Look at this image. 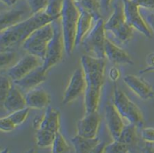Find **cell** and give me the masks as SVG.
<instances>
[{"mask_svg":"<svg viewBox=\"0 0 154 153\" xmlns=\"http://www.w3.org/2000/svg\"><path fill=\"white\" fill-rule=\"evenodd\" d=\"M122 2L127 24L146 37L152 38V32L141 16L140 13V7L131 0H122Z\"/></svg>","mask_w":154,"mask_h":153,"instance_id":"cell-9","label":"cell"},{"mask_svg":"<svg viewBox=\"0 0 154 153\" xmlns=\"http://www.w3.org/2000/svg\"><path fill=\"white\" fill-rule=\"evenodd\" d=\"M81 3L85 9L90 12L94 16L96 20L100 19V16L99 11L101 7H100V3L97 0H82Z\"/></svg>","mask_w":154,"mask_h":153,"instance_id":"cell-29","label":"cell"},{"mask_svg":"<svg viewBox=\"0 0 154 153\" xmlns=\"http://www.w3.org/2000/svg\"><path fill=\"white\" fill-rule=\"evenodd\" d=\"M36 144L40 148H47L52 146L56 133L46 130H36Z\"/></svg>","mask_w":154,"mask_h":153,"instance_id":"cell-24","label":"cell"},{"mask_svg":"<svg viewBox=\"0 0 154 153\" xmlns=\"http://www.w3.org/2000/svg\"><path fill=\"white\" fill-rule=\"evenodd\" d=\"M105 54L110 61L115 64H134V61L128 53L113 44L109 39H106L105 41Z\"/></svg>","mask_w":154,"mask_h":153,"instance_id":"cell-18","label":"cell"},{"mask_svg":"<svg viewBox=\"0 0 154 153\" xmlns=\"http://www.w3.org/2000/svg\"><path fill=\"white\" fill-rule=\"evenodd\" d=\"M63 5H64V0H49L44 11L48 16L51 17L53 19H60L62 12Z\"/></svg>","mask_w":154,"mask_h":153,"instance_id":"cell-25","label":"cell"},{"mask_svg":"<svg viewBox=\"0 0 154 153\" xmlns=\"http://www.w3.org/2000/svg\"><path fill=\"white\" fill-rule=\"evenodd\" d=\"M58 19H55L51 22L54 29V35L48 44L47 53L42 64V67L45 71H48L53 66L56 65L61 61L63 52L64 50H65L61 22H58Z\"/></svg>","mask_w":154,"mask_h":153,"instance_id":"cell-7","label":"cell"},{"mask_svg":"<svg viewBox=\"0 0 154 153\" xmlns=\"http://www.w3.org/2000/svg\"><path fill=\"white\" fill-rule=\"evenodd\" d=\"M49 0H27L28 5L32 15L44 11Z\"/></svg>","mask_w":154,"mask_h":153,"instance_id":"cell-32","label":"cell"},{"mask_svg":"<svg viewBox=\"0 0 154 153\" xmlns=\"http://www.w3.org/2000/svg\"><path fill=\"white\" fill-rule=\"evenodd\" d=\"M141 138L149 144L154 143V128L146 127L143 129L141 131Z\"/></svg>","mask_w":154,"mask_h":153,"instance_id":"cell-34","label":"cell"},{"mask_svg":"<svg viewBox=\"0 0 154 153\" xmlns=\"http://www.w3.org/2000/svg\"><path fill=\"white\" fill-rule=\"evenodd\" d=\"M94 20H96L94 16L90 12H88V10L83 8V10L80 12L78 27H77L75 46L79 45L82 43L84 38L87 35V34L90 32L92 22Z\"/></svg>","mask_w":154,"mask_h":153,"instance_id":"cell-20","label":"cell"},{"mask_svg":"<svg viewBox=\"0 0 154 153\" xmlns=\"http://www.w3.org/2000/svg\"><path fill=\"white\" fill-rule=\"evenodd\" d=\"M100 123L97 111L86 113L77 126V134L85 138H95Z\"/></svg>","mask_w":154,"mask_h":153,"instance_id":"cell-13","label":"cell"},{"mask_svg":"<svg viewBox=\"0 0 154 153\" xmlns=\"http://www.w3.org/2000/svg\"><path fill=\"white\" fill-rule=\"evenodd\" d=\"M29 107H26L24 109H19L17 111L13 112L8 116V117L13 122L14 124L16 126L22 125L24 122L26 121L29 113Z\"/></svg>","mask_w":154,"mask_h":153,"instance_id":"cell-30","label":"cell"},{"mask_svg":"<svg viewBox=\"0 0 154 153\" xmlns=\"http://www.w3.org/2000/svg\"><path fill=\"white\" fill-rule=\"evenodd\" d=\"M16 54L13 50H2L0 54V66L1 69L6 68L15 61Z\"/></svg>","mask_w":154,"mask_h":153,"instance_id":"cell-31","label":"cell"},{"mask_svg":"<svg viewBox=\"0 0 154 153\" xmlns=\"http://www.w3.org/2000/svg\"><path fill=\"white\" fill-rule=\"evenodd\" d=\"M16 128V126L8 116L1 118L0 120V130L3 132H11Z\"/></svg>","mask_w":154,"mask_h":153,"instance_id":"cell-33","label":"cell"},{"mask_svg":"<svg viewBox=\"0 0 154 153\" xmlns=\"http://www.w3.org/2000/svg\"><path fill=\"white\" fill-rule=\"evenodd\" d=\"M52 152L54 153H65L69 152L70 146L63 137L62 134L59 131L57 132L52 144Z\"/></svg>","mask_w":154,"mask_h":153,"instance_id":"cell-27","label":"cell"},{"mask_svg":"<svg viewBox=\"0 0 154 153\" xmlns=\"http://www.w3.org/2000/svg\"><path fill=\"white\" fill-rule=\"evenodd\" d=\"M91 30L87 34L81 44L85 52L92 57L106 58L105 54V28L104 21L102 18L96 20Z\"/></svg>","mask_w":154,"mask_h":153,"instance_id":"cell-5","label":"cell"},{"mask_svg":"<svg viewBox=\"0 0 154 153\" xmlns=\"http://www.w3.org/2000/svg\"><path fill=\"white\" fill-rule=\"evenodd\" d=\"M105 119L109 133L113 140H117L124 127L123 117L114 104H108L105 108Z\"/></svg>","mask_w":154,"mask_h":153,"instance_id":"cell-15","label":"cell"},{"mask_svg":"<svg viewBox=\"0 0 154 153\" xmlns=\"http://www.w3.org/2000/svg\"><path fill=\"white\" fill-rule=\"evenodd\" d=\"M85 88H86V81H85V73L82 67H79L74 71L70 78L63 96V104H68L77 99L83 93H85Z\"/></svg>","mask_w":154,"mask_h":153,"instance_id":"cell-10","label":"cell"},{"mask_svg":"<svg viewBox=\"0 0 154 153\" xmlns=\"http://www.w3.org/2000/svg\"><path fill=\"white\" fill-rule=\"evenodd\" d=\"M60 113L54 107L48 106L43 115L37 116L33 120V128L57 133L59 131Z\"/></svg>","mask_w":154,"mask_h":153,"instance_id":"cell-12","label":"cell"},{"mask_svg":"<svg viewBox=\"0 0 154 153\" xmlns=\"http://www.w3.org/2000/svg\"><path fill=\"white\" fill-rule=\"evenodd\" d=\"M53 35L52 23L46 24L31 34L22 46L29 54L40 57L44 61L47 53L48 44L52 38Z\"/></svg>","mask_w":154,"mask_h":153,"instance_id":"cell-4","label":"cell"},{"mask_svg":"<svg viewBox=\"0 0 154 153\" xmlns=\"http://www.w3.org/2000/svg\"><path fill=\"white\" fill-rule=\"evenodd\" d=\"M46 73L47 71H45L42 65L38 66L21 79L14 81L13 83L16 86L22 89L30 90L45 81Z\"/></svg>","mask_w":154,"mask_h":153,"instance_id":"cell-16","label":"cell"},{"mask_svg":"<svg viewBox=\"0 0 154 153\" xmlns=\"http://www.w3.org/2000/svg\"><path fill=\"white\" fill-rule=\"evenodd\" d=\"M152 71H154V68H151V69H142L140 70V74H146V73H149L152 72Z\"/></svg>","mask_w":154,"mask_h":153,"instance_id":"cell-41","label":"cell"},{"mask_svg":"<svg viewBox=\"0 0 154 153\" xmlns=\"http://www.w3.org/2000/svg\"><path fill=\"white\" fill-rule=\"evenodd\" d=\"M146 64L148 67H145V69H151V68H154V52L150 53L146 57Z\"/></svg>","mask_w":154,"mask_h":153,"instance_id":"cell-37","label":"cell"},{"mask_svg":"<svg viewBox=\"0 0 154 153\" xmlns=\"http://www.w3.org/2000/svg\"><path fill=\"white\" fill-rule=\"evenodd\" d=\"M2 2H3L5 5H6L7 6H12V5H15L16 2H17V0H1Z\"/></svg>","mask_w":154,"mask_h":153,"instance_id":"cell-40","label":"cell"},{"mask_svg":"<svg viewBox=\"0 0 154 153\" xmlns=\"http://www.w3.org/2000/svg\"><path fill=\"white\" fill-rule=\"evenodd\" d=\"M131 148L125 143L113 140V142L106 144L103 152L104 153H127L131 152Z\"/></svg>","mask_w":154,"mask_h":153,"instance_id":"cell-26","label":"cell"},{"mask_svg":"<svg viewBox=\"0 0 154 153\" xmlns=\"http://www.w3.org/2000/svg\"><path fill=\"white\" fill-rule=\"evenodd\" d=\"M81 64L85 73L86 88L85 108L86 113L96 112L100 103V90L104 81L105 58H97L88 54L81 57Z\"/></svg>","mask_w":154,"mask_h":153,"instance_id":"cell-1","label":"cell"},{"mask_svg":"<svg viewBox=\"0 0 154 153\" xmlns=\"http://www.w3.org/2000/svg\"><path fill=\"white\" fill-rule=\"evenodd\" d=\"M146 23L149 29H151L152 32L154 33V14H149L146 16Z\"/></svg>","mask_w":154,"mask_h":153,"instance_id":"cell-38","label":"cell"},{"mask_svg":"<svg viewBox=\"0 0 154 153\" xmlns=\"http://www.w3.org/2000/svg\"><path fill=\"white\" fill-rule=\"evenodd\" d=\"M26 105L32 109H42L49 106L51 98L49 94L43 89H32L25 96Z\"/></svg>","mask_w":154,"mask_h":153,"instance_id":"cell-17","label":"cell"},{"mask_svg":"<svg viewBox=\"0 0 154 153\" xmlns=\"http://www.w3.org/2000/svg\"><path fill=\"white\" fill-rule=\"evenodd\" d=\"M113 103L123 119L136 125L138 128H142L144 126L143 117L140 109L121 90L119 89L117 84L114 86Z\"/></svg>","mask_w":154,"mask_h":153,"instance_id":"cell-6","label":"cell"},{"mask_svg":"<svg viewBox=\"0 0 154 153\" xmlns=\"http://www.w3.org/2000/svg\"><path fill=\"white\" fill-rule=\"evenodd\" d=\"M24 12L22 10H11L1 15V32L12 27L21 22Z\"/></svg>","mask_w":154,"mask_h":153,"instance_id":"cell-23","label":"cell"},{"mask_svg":"<svg viewBox=\"0 0 154 153\" xmlns=\"http://www.w3.org/2000/svg\"><path fill=\"white\" fill-rule=\"evenodd\" d=\"M12 80L9 78V76L4 75L1 76L0 78V99H1V103L4 102L6 96L9 94V91L12 87Z\"/></svg>","mask_w":154,"mask_h":153,"instance_id":"cell-28","label":"cell"},{"mask_svg":"<svg viewBox=\"0 0 154 153\" xmlns=\"http://www.w3.org/2000/svg\"><path fill=\"white\" fill-rule=\"evenodd\" d=\"M80 12L73 0H64L61 15V27L64 41V48L67 54L71 55L75 49L77 27Z\"/></svg>","mask_w":154,"mask_h":153,"instance_id":"cell-3","label":"cell"},{"mask_svg":"<svg viewBox=\"0 0 154 153\" xmlns=\"http://www.w3.org/2000/svg\"><path fill=\"white\" fill-rule=\"evenodd\" d=\"M43 60L33 54H28L20 59L15 65L9 67L6 74L12 81L21 79L38 66L42 65Z\"/></svg>","mask_w":154,"mask_h":153,"instance_id":"cell-11","label":"cell"},{"mask_svg":"<svg viewBox=\"0 0 154 153\" xmlns=\"http://www.w3.org/2000/svg\"><path fill=\"white\" fill-rule=\"evenodd\" d=\"M109 78L113 82H117V80L120 78V73L119 70L116 67H112L109 71Z\"/></svg>","mask_w":154,"mask_h":153,"instance_id":"cell-36","label":"cell"},{"mask_svg":"<svg viewBox=\"0 0 154 153\" xmlns=\"http://www.w3.org/2000/svg\"><path fill=\"white\" fill-rule=\"evenodd\" d=\"M111 1L112 0H100L101 8H103V10L107 11L108 9L109 6H110V4L111 2Z\"/></svg>","mask_w":154,"mask_h":153,"instance_id":"cell-39","label":"cell"},{"mask_svg":"<svg viewBox=\"0 0 154 153\" xmlns=\"http://www.w3.org/2000/svg\"><path fill=\"white\" fill-rule=\"evenodd\" d=\"M137 127L136 125L130 123L129 125H125L123 128L120 136L117 139V141L120 142L125 143L131 148V150L136 148L139 143V138L137 135Z\"/></svg>","mask_w":154,"mask_h":153,"instance_id":"cell-22","label":"cell"},{"mask_svg":"<svg viewBox=\"0 0 154 153\" xmlns=\"http://www.w3.org/2000/svg\"><path fill=\"white\" fill-rule=\"evenodd\" d=\"M55 19L48 16L45 11L33 14L29 19L1 32V48L6 50L15 46L22 45L23 42L36 29L51 23Z\"/></svg>","mask_w":154,"mask_h":153,"instance_id":"cell-2","label":"cell"},{"mask_svg":"<svg viewBox=\"0 0 154 153\" xmlns=\"http://www.w3.org/2000/svg\"><path fill=\"white\" fill-rule=\"evenodd\" d=\"M104 28L124 43L130 41L133 38V28L126 21L123 5L116 4L113 14L105 22Z\"/></svg>","mask_w":154,"mask_h":153,"instance_id":"cell-8","label":"cell"},{"mask_svg":"<svg viewBox=\"0 0 154 153\" xmlns=\"http://www.w3.org/2000/svg\"><path fill=\"white\" fill-rule=\"evenodd\" d=\"M131 1L139 7H143L148 9H154V0H131Z\"/></svg>","mask_w":154,"mask_h":153,"instance_id":"cell-35","label":"cell"},{"mask_svg":"<svg viewBox=\"0 0 154 153\" xmlns=\"http://www.w3.org/2000/svg\"><path fill=\"white\" fill-rule=\"evenodd\" d=\"M2 104L6 109V111L9 113L27 107L26 97L22 94V93L19 91L17 86L14 84V83L9 94Z\"/></svg>","mask_w":154,"mask_h":153,"instance_id":"cell-19","label":"cell"},{"mask_svg":"<svg viewBox=\"0 0 154 153\" xmlns=\"http://www.w3.org/2000/svg\"><path fill=\"white\" fill-rule=\"evenodd\" d=\"M125 84L136 95L143 100L154 97V91L152 87L142 78L133 74H127L124 78Z\"/></svg>","mask_w":154,"mask_h":153,"instance_id":"cell-14","label":"cell"},{"mask_svg":"<svg viewBox=\"0 0 154 153\" xmlns=\"http://www.w3.org/2000/svg\"><path fill=\"white\" fill-rule=\"evenodd\" d=\"M71 143L77 153L93 152L100 143L99 138H85L77 134L71 139Z\"/></svg>","mask_w":154,"mask_h":153,"instance_id":"cell-21","label":"cell"},{"mask_svg":"<svg viewBox=\"0 0 154 153\" xmlns=\"http://www.w3.org/2000/svg\"><path fill=\"white\" fill-rule=\"evenodd\" d=\"M74 2H75V3H77V2H81L82 1V0H73Z\"/></svg>","mask_w":154,"mask_h":153,"instance_id":"cell-42","label":"cell"}]
</instances>
